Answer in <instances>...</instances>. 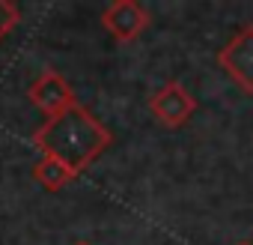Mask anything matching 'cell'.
I'll return each mask as SVG.
<instances>
[{"label":"cell","instance_id":"6da1fadb","mask_svg":"<svg viewBox=\"0 0 253 245\" xmlns=\"http://www.w3.org/2000/svg\"><path fill=\"white\" fill-rule=\"evenodd\" d=\"M33 144L36 150H42V156L63 162L75 177H81L113 144V135L101 120H95L78 102L75 108L63 111L60 117L45 120L33 132Z\"/></svg>","mask_w":253,"mask_h":245},{"label":"cell","instance_id":"7a4b0ae2","mask_svg":"<svg viewBox=\"0 0 253 245\" xmlns=\"http://www.w3.org/2000/svg\"><path fill=\"white\" fill-rule=\"evenodd\" d=\"M194 111H197V99L182 81H167L149 96V114L164 129H182L194 117Z\"/></svg>","mask_w":253,"mask_h":245},{"label":"cell","instance_id":"3957f363","mask_svg":"<svg viewBox=\"0 0 253 245\" xmlns=\"http://www.w3.org/2000/svg\"><path fill=\"white\" fill-rule=\"evenodd\" d=\"M27 99H30L48 120H51V117H60L63 111H69V108L78 105V96H75L72 84H69L60 72H54V69H45V72L30 84Z\"/></svg>","mask_w":253,"mask_h":245},{"label":"cell","instance_id":"277c9868","mask_svg":"<svg viewBox=\"0 0 253 245\" xmlns=\"http://www.w3.org/2000/svg\"><path fill=\"white\" fill-rule=\"evenodd\" d=\"M149 21L152 18H149L146 6H140L137 0H116V3H110L101 12V27L122 45H128L137 36H143Z\"/></svg>","mask_w":253,"mask_h":245},{"label":"cell","instance_id":"5b68a950","mask_svg":"<svg viewBox=\"0 0 253 245\" xmlns=\"http://www.w3.org/2000/svg\"><path fill=\"white\" fill-rule=\"evenodd\" d=\"M217 63L244 93H253V27H241L217 51Z\"/></svg>","mask_w":253,"mask_h":245},{"label":"cell","instance_id":"8992f818","mask_svg":"<svg viewBox=\"0 0 253 245\" xmlns=\"http://www.w3.org/2000/svg\"><path fill=\"white\" fill-rule=\"evenodd\" d=\"M33 180H36L42 188H48V191H60V188H66L69 183H75L78 177H75L63 162H57V159H51V156H42V159L33 165Z\"/></svg>","mask_w":253,"mask_h":245},{"label":"cell","instance_id":"52a82bcc","mask_svg":"<svg viewBox=\"0 0 253 245\" xmlns=\"http://www.w3.org/2000/svg\"><path fill=\"white\" fill-rule=\"evenodd\" d=\"M18 24H21V9L12 0H0V42H3Z\"/></svg>","mask_w":253,"mask_h":245},{"label":"cell","instance_id":"ba28073f","mask_svg":"<svg viewBox=\"0 0 253 245\" xmlns=\"http://www.w3.org/2000/svg\"><path fill=\"white\" fill-rule=\"evenodd\" d=\"M238 245H250V242H238Z\"/></svg>","mask_w":253,"mask_h":245},{"label":"cell","instance_id":"9c48e42d","mask_svg":"<svg viewBox=\"0 0 253 245\" xmlns=\"http://www.w3.org/2000/svg\"><path fill=\"white\" fill-rule=\"evenodd\" d=\"M75 245H86V242H75Z\"/></svg>","mask_w":253,"mask_h":245}]
</instances>
